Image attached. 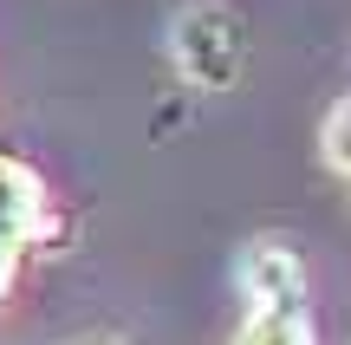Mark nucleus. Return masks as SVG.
Masks as SVG:
<instances>
[{"instance_id": "nucleus-1", "label": "nucleus", "mask_w": 351, "mask_h": 345, "mask_svg": "<svg viewBox=\"0 0 351 345\" xmlns=\"http://www.w3.org/2000/svg\"><path fill=\"white\" fill-rule=\"evenodd\" d=\"M169 46H176V65H182V78L195 91H228L241 78V59H247V26L228 7L202 0V7H182Z\"/></svg>"}, {"instance_id": "nucleus-4", "label": "nucleus", "mask_w": 351, "mask_h": 345, "mask_svg": "<svg viewBox=\"0 0 351 345\" xmlns=\"http://www.w3.org/2000/svg\"><path fill=\"white\" fill-rule=\"evenodd\" d=\"M234 345H313V313L306 307H247Z\"/></svg>"}, {"instance_id": "nucleus-5", "label": "nucleus", "mask_w": 351, "mask_h": 345, "mask_svg": "<svg viewBox=\"0 0 351 345\" xmlns=\"http://www.w3.org/2000/svg\"><path fill=\"white\" fill-rule=\"evenodd\" d=\"M326 163L339 176H351V98H339L332 117H326Z\"/></svg>"}, {"instance_id": "nucleus-2", "label": "nucleus", "mask_w": 351, "mask_h": 345, "mask_svg": "<svg viewBox=\"0 0 351 345\" xmlns=\"http://www.w3.org/2000/svg\"><path fill=\"white\" fill-rule=\"evenodd\" d=\"M39 222H46V189L20 156H0V294L13 287V267L33 248Z\"/></svg>"}, {"instance_id": "nucleus-3", "label": "nucleus", "mask_w": 351, "mask_h": 345, "mask_svg": "<svg viewBox=\"0 0 351 345\" xmlns=\"http://www.w3.org/2000/svg\"><path fill=\"white\" fill-rule=\"evenodd\" d=\"M241 294L247 307H306V267L287 241H247L241 254Z\"/></svg>"}]
</instances>
